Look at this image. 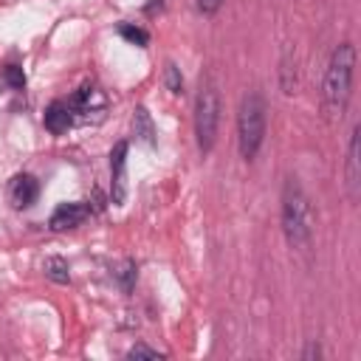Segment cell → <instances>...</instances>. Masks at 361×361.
<instances>
[{
    "label": "cell",
    "instance_id": "cell-1",
    "mask_svg": "<svg viewBox=\"0 0 361 361\" xmlns=\"http://www.w3.org/2000/svg\"><path fill=\"white\" fill-rule=\"evenodd\" d=\"M353 79H355V45L338 42L330 54L324 82H322V110L327 121H336L344 116L353 96Z\"/></svg>",
    "mask_w": 361,
    "mask_h": 361
},
{
    "label": "cell",
    "instance_id": "cell-2",
    "mask_svg": "<svg viewBox=\"0 0 361 361\" xmlns=\"http://www.w3.org/2000/svg\"><path fill=\"white\" fill-rule=\"evenodd\" d=\"M279 220H282V234L288 240L290 248H305L313 237V214H310V203L307 195L302 189V183L288 175L282 183V197H279Z\"/></svg>",
    "mask_w": 361,
    "mask_h": 361
},
{
    "label": "cell",
    "instance_id": "cell-3",
    "mask_svg": "<svg viewBox=\"0 0 361 361\" xmlns=\"http://www.w3.org/2000/svg\"><path fill=\"white\" fill-rule=\"evenodd\" d=\"M217 127H220V93H217L214 76L206 73L200 76L197 96H195V138L203 155L212 152L217 141Z\"/></svg>",
    "mask_w": 361,
    "mask_h": 361
},
{
    "label": "cell",
    "instance_id": "cell-4",
    "mask_svg": "<svg viewBox=\"0 0 361 361\" xmlns=\"http://www.w3.org/2000/svg\"><path fill=\"white\" fill-rule=\"evenodd\" d=\"M265 141V99L251 90L243 96L237 110V147L243 161H254Z\"/></svg>",
    "mask_w": 361,
    "mask_h": 361
},
{
    "label": "cell",
    "instance_id": "cell-5",
    "mask_svg": "<svg viewBox=\"0 0 361 361\" xmlns=\"http://www.w3.org/2000/svg\"><path fill=\"white\" fill-rule=\"evenodd\" d=\"M344 186L350 203H358L361 197V127L355 124L347 144V161H344Z\"/></svg>",
    "mask_w": 361,
    "mask_h": 361
},
{
    "label": "cell",
    "instance_id": "cell-6",
    "mask_svg": "<svg viewBox=\"0 0 361 361\" xmlns=\"http://www.w3.org/2000/svg\"><path fill=\"white\" fill-rule=\"evenodd\" d=\"M127 152H130L127 141H118L110 152V200L116 206H121L127 197Z\"/></svg>",
    "mask_w": 361,
    "mask_h": 361
},
{
    "label": "cell",
    "instance_id": "cell-7",
    "mask_svg": "<svg viewBox=\"0 0 361 361\" xmlns=\"http://www.w3.org/2000/svg\"><path fill=\"white\" fill-rule=\"evenodd\" d=\"M8 197H11V203H14L17 209L34 206V200L39 197V180H37L34 175H28V172L14 175L11 183H8Z\"/></svg>",
    "mask_w": 361,
    "mask_h": 361
},
{
    "label": "cell",
    "instance_id": "cell-8",
    "mask_svg": "<svg viewBox=\"0 0 361 361\" xmlns=\"http://www.w3.org/2000/svg\"><path fill=\"white\" fill-rule=\"evenodd\" d=\"M90 214V206L87 203H59L48 220V226L54 231H65V228H76L85 217Z\"/></svg>",
    "mask_w": 361,
    "mask_h": 361
},
{
    "label": "cell",
    "instance_id": "cell-9",
    "mask_svg": "<svg viewBox=\"0 0 361 361\" xmlns=\"http://www.w3.org/2000/svg\"><path fill=\"white\" fill-rule=\"evenodd\" d=\"M42 124H45V130L48 133H54V135H62L71 124H73V110H71V104L68 102H51L48 107H45V116H42Z\"/></svg>",
    "mask_w": 361,
    "mask_h": 361
},
{
    "label": "cell",
    "instance_id": "cell-10",
    "mask_svg": "<svg viewBox=\"0 0 361 361\" xmlns=\"http://www.w3.org/2000/svg\"><path fill=\"white\" fill-rule=\"evenodd\" d=\"M133 124H135V135H138L144 144H155V127H152V118H149L147 107H135Z\"/></svg>",
    "mask_w": 361,
    "mask_h": 361
},
{
    "label": "cell",
    "instance_id": "cell-11",
    "mask_svg": "<svg viewBox=\"0 0 361 361\" xmlns=\"http://www.w3.org/2000/svg\"><path fill=\"white\" fill-rule=\"evenodd\" d=\"M0 82L8 85L11 90H23V87H25V73H23L20 65H6V68L0 71Z\"/></svg>",
    "mask_w": 361,
    "mask_h": 361
},
{
    "label": "cell",
    "instance_id": "cell-12",
    "mask_svg": "<svg viewBox=\"0 0 361 361\" xmlns=\"http://www.w3.org/2000/svg\"><path fill=\"white\" fill-rule=\"evenodd\" d=\"M45 271H48V276H51L54 282H59V285H65V282L71 279L68 262H65L62 257H48V259H45Z\"/></svg>",
    "mask_w": 361,
    "mask_h": 361
},
{
    "label": "cell",
    "instance_id": "cell-13",
    "mask_svg": "<svg viewBox=\"0 0 361 361\" xmlns=\"http://www.w3.org/2000/svg\"><path fill=\"white\" fill-rule=\"evenodd\" d=\"M118 34H121L124 39H130L133 45H138V48H144V45L149 42V34H147L144 28H138V25H130V23H121V25H118Z\"/></svg>",
    "mask_w": 361,
    "mask_h": 361
},
{
    "label": "cell",
    "instance_id": "cell-14",
    "mask_svg": "<svg viewBox=\"0 0 361 361\" xmlns=\"http://www.w3.org/2000/svg\"><path fill=\"white\" fill-rule=\"evenodd\" d=\"M164 79H166V87H169L172 93H180V90H183V76H180V71H178V65H175V62H166Z\"/></svg>",
    "mask_w": 361,
    "mask_h": 361
},
{
    "label": "cell",
    "instance_id": "cell-15",
    "mask_svg": "<svg viewBox=\"0 0 361 361\" xmlns=\"http://www.w3.org/2000/svg\"><path fill=\"white\" fill-rule=\"evenodd\" d=\"M127 358H161V353L155 347H147V344H133L127 350Z\"/></svg>",
    "mask_w": 361,
    "mask_h": 361
},
{
    "label": "cell",
    "instance_id": "cell-16",
    "mask_svg": "<svg viewBox=\"0 0 361 361\" xmlns=\"http://www.w3.org/2000/svg\"><path fill=\"white\" fill-rule=\"evenodd\" d=\"M223 3H226V0H195V6H197V11H200V14H206V17H212V14H217Z\"/></svg>",
    "mask_w": 361,
    "mask_h": 361
},
{
    "label": "cell",
    "instance_id": "cell-17",
    "mask_svg": "<svg viewBox=\"0 0 361 361\" xmlns=\"http://www.w3.org/2000/svg\"><path fill=\"white\" fill-rule=\"evenodd\" d=\"M319 355H322V350H319V344H316V341H310V344H307V350H305V355H302V358H319Z\"/></svg>",
    "mask_w": 361,
    "mask_h": 361
}]
</instances>
